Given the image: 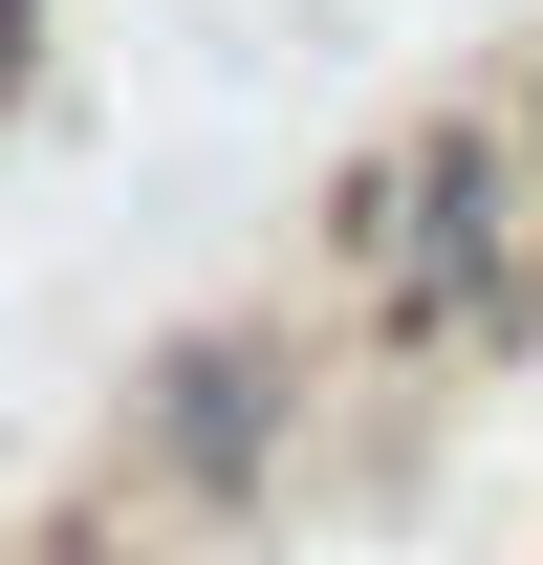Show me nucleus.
I'll use <instances>...</instances> for the list:
<instances>
[{
	"label": "nucleus",
	"instance_id": "nucleus-2",
	"mask_svg": "<svg viewBox=\"0 0 543 565\" xmlns=\"http://www.w3.org/2000/svg\"><path fill=\"white\" fill-rule=\"evenodd\" d=\"M305 457H327V349L283 327V305H196V327H152L131 392H109V479L174 500V522H283L305 500Z\"/></svg>",
	"mask_w": 543,
	"mask_h": 565
},
{
	"label": "nucleus",
	"instance_id": "nucleus-3",
	"mask_svg": "<svg viewBox=\"0 0 543 565\" xmlns=\"http://www.w3.org/2000/svg\"><path fill=\"white\" fill-rule=\"evenodd\" d=\"M0 565H217V544H196V522H174V500H131V479H109V457H87V479L44 500V522H22V544H0Z\"/></svg>",
	"mask_w": 543,
	"mask_h": 565
},
{
	"label": "nucleus",
	"instance_id": "nucleus-4",
	"mask_svg": "<svg viewBox=\"0 0 543 565\" xmlns=\"http://www.w3.org/2000/svg\"><path fill=\"white\" fill-rule=\"evenodd\" d=\"M22 87H44V0H0V109H22Z\"/></svg>",
	"mask_w": 543,
	"mask_h": 565
},
{
	"label": "nucleus",
	"instance_id": "nucleus-5",
	"mask_svg": "<svg viewBox=\"0 0 543 565\" xmlns=\"http://www.w3.org/2000/svg\"><path fill=\"white\" fill-rule=\"evenodd\" d=\"M500 131H522V152H543V44H522V66H500Z\"/></svg>",
	"mask_w": 543,
	"mask_h": 565
},
{
	"label": "nucleus",
	"instance_id": "nucleus-1",
	"mask_svg": "<svg viewBox=\"0 0 543 565\" xmlns=\"http://www.w3.org/2000/svg\"><path fill=\"white\" fill-rule=\"evenodd\" d=\"M305 282L370 370H500L543 349V152L500 109H392L305 217Z\"/></svg>",
	"mask_w": 543,
	"mask_h": 565
}]
</instances>
